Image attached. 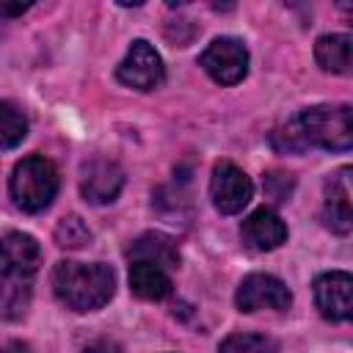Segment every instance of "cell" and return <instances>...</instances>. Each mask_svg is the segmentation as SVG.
I'll list each match as a JSON object with an SVG mask.
<instances>
[{"label": "cell", "instance_id": "13", "mask_svg": "<svg viewBox=\"0 0 353 353\" xmlns=\"http://www.w3.org/2000/svg\"><path fill=\"white\" fill-rule=\"evenodd\" d=\"M127 256L132 262H149V265H157V268H176L179 265V251H176V243L160 232H146L141 234L130 248H127Z\"/></svg>", "mask_w": 353, "mask_h": 353}, {"label": "cell", "instance_id": "6", "mask_svg": "<svg viewBox=\"0 0 353 353\" xmlns=\"http://www.w3.org/2000/svg\"><path fill=\"white\" fill-rule=\"evenodd\" d=\"M116 77L130 85V88H138V91H152L163 83L165 77V69H163V61L157 55V50L143 41V39H135L124 55V61L119 63L116 69Z\"/></svg>", "mask_w": 353, "mask_h": 353}, {"label": "cell", "instance_id": "1", "mask_svg": "<svg viewBox=\"0 0 353 353\" xmlns=\"http://www.w3.org/2000/svg\"><path fill=\"white\" fill-rule=\"evenodd\" d=\"M41 265V245L25 232H6L0 237V314L14 320L25 314L30 298V279Z\"/></svg>", "mask_w": 353, "mask_h": 353}, {"label": "cell", "instance_id": "11", "mask_svg": "<svg viewBox=\"0 0 353 353\" xmlns=\"http://www.w3.org/2000/svg\"><path fill=\"white\" fill-rule=\"evenodd\" d=\"M323 223L336 232L347 234L353 226V210H350V168H339L334 176L325 179V207H323Z\"/></svg>", "mask_w": 353, "mask_h": 353}, {"label": "cell", "instance_id": "5", "mask_svg": "<svg viewBox=\"0 0 353 353\" xmlns=\"http://www.w3.org/2000/svg\"><path fill=\"white\" fill-rule=\"evenodd\" d=\"M199 63L204 66V72L221 83V85H234L245 77L248 72V50L243 47V41L221 36L215 39L199 58Z\"/></svg>", "mask_w": 353, "mask_h": 353}, {"label": "cell", "instance_id": "14", "mask_svg": "<svg viewBox=\"0 0 353 353\" xmlns=\"http://www.w3.org/2000/svg\"><path fill=\"white\" fill-rule=\"evenodd\" d=\"M130 290L143 301H160L171 292V279L163 268L149 262H132L130 268Z\"/></svg>", "mask_w": 353, "mask_h": 353}, {"label": "cell", "instance_id": "15", "mask_svg": "<svg viewBox=\"0 0 353 353\" xmlns=\"http://www.w3.org/2000/svg\"><path fill=\"white\" fill-rule=\"evenodd\" d=\"M350 50H353V39L347 33H331V36L317 39L314 58L325 72L347 74L350 72Z\"/></svg>", "mask_w": 353, "mask_h": 353}, {"label": "cell", "instance_id": "19", "mask_svg": "<svg viewBox=\"0 0 353 353\" xmlns=\"http://www.w3.org/2000/svg\"><path fill=\"white\" fill-rule=\"evenodd\" d=\"M265 193L273 199V201H287V196H290V190H292V176L290 174H281V171H273V174H268L265 176Z\"/></svg>", "mask_w": 353, "mask_h": 353}, {"label": "cell", "instance_id": "7", "mask_svg": "<svg viewBox=\"0 0 353 353\" xmlns=\"http://www.w3.org/2000/svg\"><path fill=\"white\" fill-rule=\"evenodd\" d=\"M251 193H254V185L243 168H237L229 160L215 163L212 179H210V196H212V204L218 212H223V215L240 212L251 201Z\"/></svg>", "mask_w": 353, "mask_h": 353}, {"label": "cell", "instance_id": "16", "mask_svg": "<svg viewBox=\"0 0 353 353\" xmlns=\"http://www.w3.org/2000/svg\"><path fill=\"white\" fill-rule=\"evenodd\" d=\"M28 135V119L11 102H0V149H14Z\"/></svg>", "mask_w": 353, "mask_h": 353}, {"label": "cell", "instance_id": "20", "mask_svg": "<svg viewBox=\"0 0 353 353\" xmlns=\"http://www.w3.org/2000/svg\"><path fill=\"white\" fill-rule=\"evenodd\" d=\"M85 353H121V347L116 342H110V339H99V342L88 345Z\"/></svg>", "mask_w": 353, "mask_h": 353}, {"label": "cell", "instance_id": "8", "mask_svg": "<svg viewBox=\"0 0 353 353\" xmlns=\"http://www.w3.org/2000/svg\"><path fill=\"white\" fill-rule=\"evenodd\" d=\"M234 303L240 312H259V309L281 312L292 303V295L281 279L270 273H251L240 281L234 292Z\"/></svg>", "mask_w": 353, "mask_h": 353}, {"label": "cell", "instance_id": "10", "mask_svg": "<svg viewBox=\"0 0 353 353\" xmlns=\"http://www.w3.org/2000/svg\"><path fill=\"white\" fill-rule=\"evenodd\" d=\"M124 185V171L113 163V160H102L94 157L83 165V176H80V190L85 196V201L91 204H108L119 196Z\"/></svg>", "mask_w": 353, "mask_h": 353}, {"label": "cell", "instance_id": "12", "mask_svg": "<svg viewBox=\"0 0 353 353\" xmlns=\"http://www.w3.org/2000/svg\"><path fill=\"white\" fill-rule=\"evenodd\" d=\"M240 237L251 251H273L287 240V226L273 210L259 207L243 221Z\"/></svg>", "mask_w": 353, "mask_h": 353}, {"label": "cell", "instance_id": "17", "mask_svg": "<svg viewBox=\"0 0 353 353\" xmlns=\"http://www.w3.org/2000/svg\"><path fill=\"white\" fill-rule=\"evenodd\" d=\"M218 353H279V345L265 334H232L221 342Z\"/></svg>", "mask_w": 353, "mask_h": 353}, {"label": "cell", "instance_id": "18", "mask_svg": "<svg viewBox=\"0 0 353 353\" xmlns=\"http://www.w3.org/2000/svg\"><path fill=\"white\" fill-rule=\"evenodd\" d=\"M91 240V229L85 226V221L80 215H66L61 218V223L55 226V243L61 248H83Z\"/></svg>", "mask_w": 353, "mask_h": 353}, {"label": "cell", "instance_id": "9", "mask_svg": "<svg viewBox=\"0 0 353 353\" xmlns=\"http://www.w3.org/2000/svg\"><path fill=\"white\" fill-rule=\"evenodd\" d=\"M314 303L328 320H347L353 314V279L345 270H331L314 281Z\"/></svg>", "mask_w": 353, "mask_h": 353}, {"label": "cell", "instance_id": "22", "mask_svg": "<svg viewBox=\"0 0 353 353\" xmlns=\"http://www.w3.org/2000/svg\"><path fill=\"white\" fill-rule=\"evenodd\" d=\"M0 353H8V347H6V350H0Z\"/></svg>", "mask_w": 353, "mask_h": 353}, {"label": "cell", "instance_id": "2", "mask_svg": "<svg viewBox=\"0 0 353 353\" xmlns=\"http://www.w3.org/2000/svg\"><path fill=\"white\" fill-rule=\"evenodd\" d=\"M52 290L72 312H94L113 298L116 273L102 262H58L52 270Z\"/></svg>", "mask_w": 353, "mask_h": 353}, {"label": "cell", "instance_id": "21", "mask_svg": "<svg viewBox=\"0 0 353 353\" xmlns=\"http://www.w3.org/2000/svg\"><path fill=\"white\" fill-rule=\"evenodd\" d=\"M30 6L28 3H0V17H17V14H25Z\"/></svg>", "mask_w": 353, "mask_h": 353}, {"label": "cell", "instance_id": "3", "mask_svg": "<svg viewBox=\"0 0 353 353\" xmlns=\"http://www.w3.org/2000/svg\"><path fill=\"white\" fill-rule=\"evenodd\" d=\"M298 132L303 143L320 146L328 152H345L353 143V124L347 105H314L306 108L298 119Z\"/></svg>", "mask_w": 353, "mask_h": 353}, {"label": "cell", "instance_id": "4", "mask_svg": "<svg viewBox=\"0 0 353 353\" xmlns=\"http://www.w3.org/2000/svg\"><path fill=\"white\" fill-rule=\"evenodd\" d=\"M58 193V171L44 157H25L11 176V199L25 212H41Z\"/></svg>", "mask_w": 353, "mask_h": 353}]
</instances>
